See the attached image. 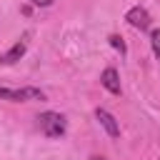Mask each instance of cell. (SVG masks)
Returning a JSON list of instances; mask_svg holds the SVG:
<instances>
[{
  "label": "cell",
  "instance_id": "obj_1",
  "mask_svg": "<svg viewBox=\"0 0 160 160\" xmlns=\"http://www.w3.org/2000/svg\"><path fill=\"white\" fill-rule=\"evenodd\" d=\"M38 128L45 138H60L65 135V118L60 112H42L38 118Z\"/></svg>",
  "mask_w": 160,
  "mask_h": 160
},
{
  "label": "cell",
  "instance_id": "obj_2",
  "mask_svg": "<svg viewBox=\"0 0 160 160\" xmlns=\"http://www.w3.org/2000/svg\"><path fill=\"white\" fill-rule=\"evenodd\" d=\"M0 98L12 100V102H28V100H45V92L38 90V88H20V90L0 88Z\"/></svg>",
  "mask_w": 160,
  "mask_h": 160
},
{
  "label": "cell",
  "instance_id": "obj_3",
  "mask_svg": "<svg viewBox=\"0 0 160 160\" xmlns=\"http://www.w3.org/2000/svg\"><path fill=\"white\" fill-rule=\"evenodd\" d=\"M125 20L132 25V28H138V30H148L150 28V12L145 10V8H130L128 10V15H125Z\"/></svg>",
  "mask_w": 160,
  "mask_h": 160
},
{
  "label": "cell",
  "instance_id": "obj_4",
  "mask_svg": "<svg viewBox=\"0 0 160 160\" xmlns=\"http://www.w3.org/2000/svg\"><path fill=\"white\" fill-rule=\"evenodd\" d=\"M25 50H28V35H22L5 55H0V65H12V62H18V60L25 55Z\"/></svg>",
  "mask_w": 160,
  "mask_h": 160
},
{
  "label": "cell",
  "instance_id": "obj_5",
  "mask_svg": "<svg viewBox=\"0 0 160 160\" xmlns=\"http://www.w3.org/2000/svg\"><path fill=\"white\" fill-rule=\"evenodd\" d=\"M100 82H102V88H105L108 92L120 95V75H118L115 68H105L102 75H100Z\"/></svg>",
  "mask_w": 160,
  "mask_h": 160
},
{
  "label": "cell",
  "instance_id": "obj_6",
  "mask_svg": "<svg viewBox=\"0 0 160 160\" xmlns=\"http://www.w3.org/2000/svg\"><path fill=\"white\" fill-rule=\"evenodd\" d=\"M95 118L100 120V125L105 128V132H108L110 138H118V135H120V125H118V120H115V118H112L108 110L98 108V110H95Z\"/></svg>",
  "mask_w": 160,
  "mask_h": 160
},
{
  "label": "cell",
  "instance_id": "obj_7",
  "mask_svg": "<svg viewBox=\"0 0 160 160\" xmlns=\"http://www.w3.org/2000/svg\"><path fill=\"white\" fill-rule=\"evenodd\" d=\"M150 42H152V52H155V58L160 60V28H155V30L150 32Z\"/></svg>",
  "mask_w": 160,
  "mask_h": 160
},
{
  "label": "cell",
  "instance_id": "obj_8",
  "mask_svg": "<svg viewBox=\"0 0 160 160\" xmlns=\"http://www.w3.org/2000/svg\"><path fill=\"white\" fill-rule=\"evenodd\" d=\"M110 45H112L115 50H120V55H125V42H122V38H118V35H110Z\"/></svg>",
  "mask_w": 160,
  "mask_h": 160
},
{
  "label": "cell",
  "instance_id": "obj_9",
  "mask_svg": "<svg viewBox=\"0 0 160 160\" xmlns=\"http://www.w3.org/2000/svg\"><path fill=\"white\" fill-rule=\"evenodd\" d=\"M32 5H38V8H48V5H52L55 0H30Z\"/></svg>",
  "mask_w": 160,
  "mask_h": 160
},
{
  "label": "cell",
  "instance_id": "obj_10",
  "mask_svg": "<svg viewBox=\"0 0 160 160\" xmlns=\"http://www.w3.org/2000/svg\"><path fill=\"white\" fill-rule=\"evenodd\" d=\"M90 160H105V158H100V155H92V158H90Z\"/></svg>",
  "mask_w": 160,
  "mask_h": 160
}]
</instances>
